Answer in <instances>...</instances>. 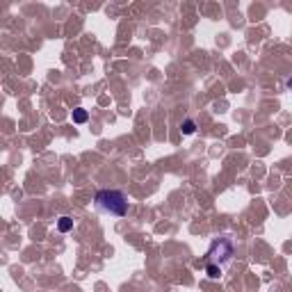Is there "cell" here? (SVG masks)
<instances>
[{"label":"cell","instance_id":"obj_4","mask_svg":"<svg viewBox=\"0 0 292 292\" xmlns=\"http://www.w3.org/2000/svg\"><path fill=\"white\" fill-rule=\"evenodd\" d=\"M57 228H60L62 233H67L73 228V219L71 217H60V221H57Z\"/></svg>","mask_w":292,"mask_h":292},{"label":"cell","instance_id":"obj_3","mask_svg":"<svg viewBox=\"0 0 292 292\" xmlns=\"http://www.w3.org/2000/svg\"><path fill=\"white\" fill-rule=\"evenodd\" d=\"M205 274L210 278H219L221 274H224V267H219V265H212V262H205Z\"/></svg>","mask_w":292,"mask_h":292},{"label":"cell","instance_id":"obj_5","mask_svg":"<svg viewBox=\"0 0 292 292\" xmlns=\"http://www.w3.org/2000/svg\"><path fill=\"white\" fill-rule=\"evenodd\" d=\"M89 119V114H87V110L85 108H76L73 110V121L76 123H85Z\"/></svg>","mask_w":292,"mask_h":292},{"label":"cell","instance_id":"obj_6","mask_svg":"<svg viewBox=\"0 0 292 292\" xmlns=\"http://www.w3.org/2000/svg\"><path fill=\"white\" fill-rule=\"evenodd\" d=\"M180 130H183L185 135H192L196 130V126H194V121L192 119H187V121H183V126H180Z\"/></svg>","mask_w":292,"mask_h":292},{"label":"cell","instance_id":"obj_1","mask_svg":"<svg viewBox=\"0 0 292 292\" xmlns=\"http://www.w3.org/2000/svg\"><path fill=\"white\" fill-rule=\"evenodd\" d=\"M96 208L114 217H123L128 212V199L119 190H101L96 194Z\"/></svg>","mask_w":292,"mask_h":292},{"label":"cell","instance_id":"obj_2","mask_svg":"<svg viewBox=\"0 0 292 292\" xmlns=\"http://www.w3.org/2000/svg\"><path fill=\"white\" fill-rule=\"evenodd\" d=\"M233 258V242L228 240V237H217L215 242H212L210 251H208V256H205V262H212V265H219L224 267L226 262ZM203 262V265H205Z\"/></svg>","mask_w":292,"mask_h":292}]
</instances>
